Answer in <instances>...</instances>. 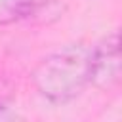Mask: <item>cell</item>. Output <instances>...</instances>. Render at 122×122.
<instances>
[{"label":"cell","instance_id":"cell-2","mask_svg":"<svg viewBox=\"0 0 122 122\" xmlns=\"http://www.w3.org/2000/svg\"><path fill=\"white\" fill-rule=\"evenodd\" d=\"M122 76V61H120V46L118 32L112 30L105 38H101L93 48H90V84L109 90L120 82Z\"/></svg>","mask_w":122,"mask_h":122},{"label":"cell","instance_id":"cell-1","mask_svg":"<svg viewBox=\"0 0 122 122\" xmlns=\"http://www.w3.org/2000/svg\"><path fill=\"white\" fill-rule=\"evenodd\" d=\"M32 82L53 103L72 101L90 84V48L71 44L50 53L32 71Z\"/></svg>","mask_w":122,"mask_h":122},{"label":"cell","instance_id":"cell-4","mask_svg":"<svg viewBox=\"0 0 122 122\" xmlns=\"http://www.w3.org/2000/svg\"><path fill=\"white\" fill-rule=\"evenodd\" d=\"M13 92H15L13 90V84L8 78L0 76V112L6 111L8 105L13 101Z\"/></svg>","mask_w":122,"mask_h":122},{"label":"cell","instance_id":"cell-3","mask_svg":"<svg viewBox=\"0 0 122 122\" xmlns=\"http://www.w3.org/2000/svg\"><path fill=\"white\" fill-rule=\"evenodd\" d=\"M48 2H51V0H10L8 10L13 17H27V15L36 13Z\"/></svg>","mask_w":122,"mask_h":122}]
</instances>
